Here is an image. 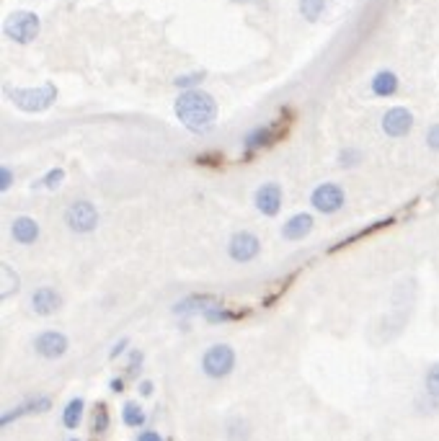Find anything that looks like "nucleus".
<instances>
[{
  "label": "nucleus",
  "mask_w": 439,
  "mask_h": 441,
  "mask_svg": "<svg viewBox=\"0 0 439 441\" xmlns=\"http://www.w3.org/2000/svg\"><path fill=\"white\" fill-rule=\"evenodd\" d=\"M176 117L192 132H207L217 119V103L204 90H183L176 99Z\"/></svg>",
  "instance_id": "obj_1"
},
{
  "label": "nucleus",
  "mask_w": 439,
  "mask_h": 441,
  "mask_svg": "<svg viewBox=\"0 0 439 441\" xmlns=\"http://www.w3.org/2000/svg\"><path fill=\"white\" fill-rule=\"evenodd\" d=\"M235 369V351L228 343H215L201 356V372L210 379H225Z\"/></svg>",
  "instance_id": "obj_2"
},
{
  "label": "nucleus",
  "mask_w": 439,
  "mask_h": 441,
  "mask_svg": "<svg viewBox=\"0 0 439 441\" xmlns=\"http://www.w3.org/2000/svg\"><path fill=\"white\" fill-rule=\"evenodd\" d=\"M10 101L21 108V111H44L55 103L57 88L55 85H39V88H10Z\"/></svg>",
  "instance_id": "obj_3"
},
{
  "label": "nucleus",
  "mask_w": 439,
  "mask_h": 441,
  "mask_svg": "<svg viewBox=\"0 0 439 441\" xmlns=\"http://www.w3.org/2000/svg\"><path fill=\"white\" fill-rule=\"evenodd\" d=\"M3 31H6V36L13 39V42L28 44V42L39 34L37 13H31V10H16V13H10V16L6 18V24H3Z\"/></svg>",
  "instance_id": "obj_4"
},
{
  "label": "nucleus",
  "mask_w": 439,
  "mask_h": 441,
  "mask_svg": "<svg viewBox=\"0 0 439 441\" xmlns=\"http://www.w3.org/2000/svg\"><path fill=\"white\" fill-rule=\"evenodd\" d=\"M65 222L73 233H91L99 225V212L91 201H75L70 209L65 212Z\"/></svg>",
  "instance_id": "obj_5"
},
{
  "label": "nucleus",
  "mask_w": 439,
  "mask_h": 441,
  "mask_svg": "<svg viewBox=\"0 0 439 441\" xmlns=\"http://www.w3.org/2000/svg\"><path fill=\"white\" fill-rule=\"evenodd\" d=\"M70 349V341H67V335L60 333V331H44V333H39L34 338V351L42 356V359H63L65 353Z\"/></svg>",
  "instance_id": "obj_6"
},
{
  "label": "nucleus",
  "mask_w": 439,
  "mask_h": 441,
  "mask_svg": "<svg viewBox=\"0 0 439 441\" xmlns=\"http://www.w3.org/2000/svg\"><path fill=\"white\" fill-rule=\"evenodd\" d=\"M310 204L318 209L320 215H333L344 207V189L336 183H320L318 189L313 191Z\"/></svg>",
  "instance_id": "obj_7"
},
{
  "label": "nucleus",
  "mask_w": 439,
  "mask_h": 441,
  "mask_svg": "<svg viewBox=\"0 0 439 441\" xmlns=\"http://www.w3.org/2000/svg\"><path fill=\"white\" fill-rule=\"evenodd\" d=\"M52 408V400L47 395H34V397H26L21 406L10 408V410H6V413L0 415V426L6 428V426H10L13 421H19L21 415H39V413H47Z\"/></svg>",
  "instance_id": "obj_8"
},
{
  "label": "nucleus",
  "mask_w": 439,
  "mask_h": 441,
  "mask_svg": "<svg viewBox=\"0 0 439 441\" xmlns=\"http://www.w3.org/2000/svg\"><path fill=\"white\" fill-rule=\"evenodd\" d=\"M413 129V114L408 108L393 106L383 117V132L388 137H406Z\"/></svg>",
  "instance_id": "obj_9"
},
{
  "label": "nucleus",
  "mask_w": 439,
  "mask_h": 441,
  "mask_svg": "<svg viewBox=\"0 0 439 441\" xmlns=\"http://www.w3.org/2000/svg\"><path fill=\"white\" fill-rule=\"evenodd\" d=\"M258 251H261V245H258V238L256 235H251V233H238V235H233V240H230V258L233 261H238V263H248V261H254L258 256Z\"/></svg>",
  "instance_id": "obj_10"
},
{
  "label": "nucleus",
  "mask_w": 439,
  "mask_h": 441,
  "mask_svg": "<svg viewBox=\"0 0 439 441\" xmlns=\"http://www.w3.org/2000/svg\"><path fill=\"white\" fill-rule=\"evenodd\" d=\"M63 307V297H60V292L52 287H39L34 294H31V310L42 317H49L55 315L57 310Z\"/></svg>",
  "instance_id": "obj_11"
},
{
  "label": "nucleus",
  "mask_w": 439,
  "mask_h": 441,
  "mask_svg": "<svg viewBox=\"0 0 439 441\" xmlns=\"http://www.w3.org/2000/svg\"><path fill=\"white\" fill-rule=\"evenodd\" d=\"M220 305V299L215 294H192V297H183L181 302L174 305V313L179 317H189V315H204L210 307Z\"/></svg>",
  "instance_id": "obj_12"
},
{
  "label": "nucleus",
  "mask_w": 439,
  "mask_h": 441,
  "mask_svg": "<svg viewBox=\"0 0 439 441\" xmlns=\"http://www.w3.org/2000/svg\"><path fill=\"white\" fill-rule=\"evenodd\" d=\"M256 209L266 217H276L282 209V189L279 183H264L256 191Z\"/></svg>",
  "instance_id": "obj_13"
},
{
  "label": "nucleus",
  "mask_w": 439,
  "mask_h": 441,
  "mask_svg": "<svg viewBox=\"0 0 439 441\" xmlns=\"http://www.w3.org/2000/svg\"><path fill=\"white\" fill-rule=\"evenodd\" d=\"M10 235H13V240H16V243L31 245V243H37L39 225L31 219V217H19V219L10 225Z\"/></svg>",
  "instance_id": "obj_14"
},
{
  "label": "nucleus",
  "mask_w": 439,
  "mask_h": 441,
  "mask_svg": "<svg viewBox=\"0 0 439 441\" xmlns=\"http://www.w3.org/2000/svg\"><path fill=\"white\" fill-rule=\"evenodd\" d=\"M313 230V217L310 215H295L292 219H287V225L282 227L284 240H302L308 238Z\"/></svg>",
  "instance_id": "obj_15"
},
{
  "label": "nucleus",
  "mask_w": 439,
  "mask_h": 441,
  "mask_svg": "<svg viewBox=\"0 0 439 441\" xmlns=\"http://www.w3.org/2000/svg\"><path fill=\"white\" fill-rule=\"evenodd\" d=\"M274 140H276V132L272 126H256L254 132H248L246 135L243 147H246V153H251V150H261V147L274 144Z\"/></svg>",
  "instance_id": "obj_16"
},
{
  "label": "nucleus",
  "mask_w": 439,
  "mask_h": 441,
  "mask_svg": "<svg viewBox=\"0 0 439 441\" xmlns=\"http://www.w3.org/2000/svg\"><path fill=\"white\" fill-rule=\"evenodd\" d=\"M372 90H375V96H383V99L393 96L395 90H398V78H395V72H390V70L377 72L375 78H372Z\"/></svg>",
  "instance_id": "obj_17"
},
{
  "label": "nucleus",
  "mask_w": 439,
  "mask_h": 441,
  "mask_svg": "<svg viewBox=\"0 0 439 441\" xmlns=\"http://www.w3.org/2000/svg\"><path fill=\"white\" fill-rule=\"evenodd\" d=\"M83 413H85V403H83V397H73L67 406H65V410H63V424H65V428H78L81 426V421H83Z\"/></svg>",
  "instance_id": "obj_18"
},
{
  "label": "nucleus",
  "mask_w": 439,
  "mask_h": 441,
  "mask_svg": "<svg viewBox=\"0 0 439 441\" xmlns=\"http://www.w3.org/2000/svg\"><path fill=\"white\" fill-rule=\"evenodd\" d=\"M122 421H124V426H129V428H140V426H145L147 413L140 408V403H124V408H122Z\"/></svg>",
  "instance_id": "obj_19"
},
{
  "label": "nucleus",
  "mask_w": 439,
  "mask_h": 441,
  "mask_svg": "<svg viewBox=\"0 0 439 441\" xmlns=\"http://www.w3.org/2000/svg\"><path fill=\"white\" fill-rule=\"evenodd\" d=\"M201 317H204L207 323H230V320H238L240 313L228 310V307H222V305H215V307H210Z\"/></svg>",
  "instance_id": "obj_20"
},
{
  "label": "nucleus",
  "mask_w": 439,
  "mask_h": 441,
  "mask_svg": "<svg viewBox=\"0 0 439 441\" xmlns=\"http://www.w3.org/2000/svg\"><path fill=\"white\" fill-rule=\"evenodd\" d=\"M329 6V0H300V13L308 21H318L323 16V10Z\"/></svg>",
  "instance_id": "obj_21"
},
{
  "label": "nucleus",
  "mask_w": 439,
  "mask_h": 441,
  "mask_svg": "<svg viewBox=\"0 0 439 441\" xmlns=\"http://www.w3.org/2000/svg\"><path fill=\"white\" fill-rule=\"evenodd\" d=\"M424 390H426V395L431 400H437L439 403V361L437 364H431L429 372H426V377H424Z\"/></svg>",
  "instance_id": "obj_22"
},
{
  "label": "nucleus",
  "mask_w": 439,
  "mask_h": 441,
  "mask_svg": "<svg viewBox=\"0 0 439 441\" xmlns=\"http://www.w3.org/2000/svg\"><path fill=\"white\" fill-rule=\"evenodd\" d=\"M93 433H106L109 431V410H106V406H96V410H93V424H91Z\"/></svg>",
  "instance_id": "obj_23"
},
{
  "label": "nucleus",
  "mask_w": 439,
  "mask_h": 441,
  "mask_svg": "<svg viewBox=\"0 0 439 441\" xmlns=\"http://www.w3.org/2000/svg\"><path fill=\"white\" fill-rule=\"evenodd\" d=\"M63 178H65V171H63V168H52V171L47 173V176H44L42 181H39V183H42L44 189H57V186L63 183Z\"/></svg>",
  "instance_id": "obj_24"
},
{
  "label": "nucleus",
  "mask_w": 439,
  "mask_h": 441,
  "mask_svg": "<svg viewBox=\"0 0 439 441\" xmlns=\"http://www.w3.org/2000/svg\"><path fill=\"white\" fill-rule=\"evenodd\" d=\"M142 361H145V353L142 351H129V361H127L129 377H138L140 369H142Z\"/></svg>",
  "instance_id": "obj_25"
},
{
  "label": "nucleus",
  "mask_w": 439,
  "mask_h": 441,
  "mask_svg": "<svg viewBox=\"0 0 439 441\" xmlns=\"http://www.w3.org/2000/svg\"><path fill=\"white\" fill-rule=\"evenodd\" d=\"M426 144H429L434 153H439V124H431L426 132Z\"/></svg>",
  "instance_id": "obj_26"
},
{
  "label": "nucleus",
  "mask_w": 439,
  "mask_h": 441,
  "mask_svg": "<svg viewBox=\"0 0 439 441\" xmlns=\"http://www.w3.org/2000/svg\"><path fill=\"white\" fill-rule=\"evenodd\" d=\"M127 346H129V338H119V341L111 346V351H109V359H119L122 353L127 351Z\"/></svg>",
  "instance_id": "obj_27"
},
{
  "label": "nucleus",
  "mask_w": 439,
  "mask_h": 441,
  "mask_svg": "<svg viewBox=\"0 0 439 441\" xmlns=\"http://www.w3.org/2000/svg\"><path fill=\"white\" fill-rule=\"evenodd\" d=\"M13 186V171L10 168H0V191H8Z\"/></svg>",
  "instance_id": "obj_28"
},
{
  "label": "nucleus",
  "mask_w": 439,
  "mask_h": 441,
  "mask_svg": "<svg viewBox=\"0 0 439 441\" xmlns=\"http://www.w3.org/2000/svg\"><path fill=\"white\" fill-rule=\"evenodd\" d=\"M201 78H204L201 72H197V75H183V78L176 81V85H179V88H189V85H194V83H199Z\"/></svg>",
  "instance_id": "obj_29"
},
{
  "label": "nucleus",
  "mask_w": 439,
  "mask_h": 441,
  "mask_svg": "<svg viewBox=\"0 0 439 441\" xmlns=\"http://www.w3.org/2000/svg\"><path fill=\"white\" fill-rule=\"evenodd\" d=\"M135 441H165L158 431H142Z\"/></svg>",
  "instance_id": "obj_30"
},
{
  "label": "nucleus",
  "mask_w": 439,
  "mask_h": 441,
  "mask_svg": "<svg viewBox=\"0 0 439 441\" xmlns=\"http://www.w3.org/2000/svg\"><path fill=\"white\" fill-rule=\"evenodd\" d=\"M153 390L156 388H153V382H150V379H142V382H140V395L142 397H150L153 395Z\"/></svg>",
  "instance_id": "obj_31"
},
{
  "label": "nucleus",
  "mask_w": 439,
  "mask_h": 441,
  "mask_svg": "<svg viewBox=\"0 0 439 441\" xmlns=\"http://www.w3.org/2000/svg\"><path fill=\"white\" fill-rule=\"evenodd\" d=\"M109 388H111V392H122V390H124V379L122 377H114L109 382Z\"/></svg>",
  "instance_id": "obj_32"
},
{
  "label": "nucleus",
  "mask_w": 439,
  "mask_h": 441,
  "mask_svg": "<svg viewBox=\"0 0 439 441\" xmlns=\"http://www.w3.org/2000/svg\"><path fill=\"white\" fill-rule=\"evenodd\" d=\"M70 441H81V439H70Z\"/></svg>",
  "instance_id": "obj_33"
}]
</instances>
